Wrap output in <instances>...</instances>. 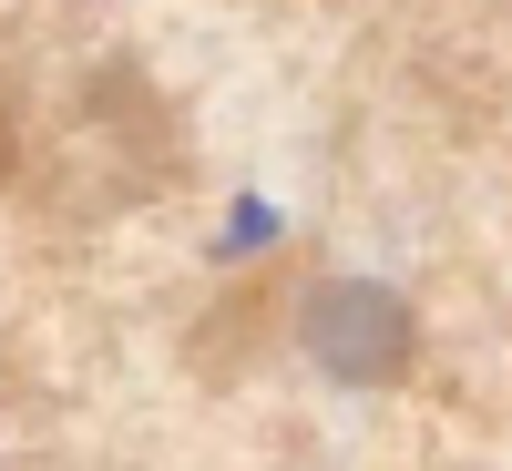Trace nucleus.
I'll list each match as a JSON object with an SVG mask.
<instances>
[{"label":"nucleus","instance_id":"obj_1","mask_svg":"<svg viewBox=\"0 0 512 471\" xmlns=\"http://www.w3.org/2000/svg\"><path fill=\"white\" fill-rule=\"evenodd\" d=\"M297 349L328 379H349V390H390V379H410L420 318L390 287H369V277H328V287H308V308H297Z\"/></svg>","mask_w":512,"mask_h":471}]
</instances>
